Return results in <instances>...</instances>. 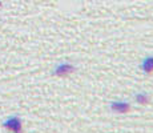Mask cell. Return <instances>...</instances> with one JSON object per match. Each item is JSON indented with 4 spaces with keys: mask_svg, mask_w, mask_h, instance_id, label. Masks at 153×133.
I'll list each match as a JSON object with an SVG mask.
<instances>
[{
    "mask_svg": "<svg viewBox=\"0 0 153 133\" xmlns=\"http://www.w3.org/2000/svg\"><path fill=\"white\" fill-rule=\"evenodd\" d=\"M4 126L12 133H22L23 132L22 121H20V119H17V117H11V119H8L4 123Z\"/></svg>",
    "mask_w": 153,
    "mask_h": 133,
    "instance_id": "obj_2",
    "label": "cell"
},
{
    "mask_svg": "<svg viewBox=\"0 0 153 133\" xmlns=\"http://www.w3.org/2000/svg\"><path fill=\"white\" fill-rule=\"evenodd\" d=\"M134 100H136V103H137V104H140V105H146L149 101H151L149 96L146 93H144V92L137 93L136 96H134Z\"/></svg>",
    "mask_w": 153,
    "mask_h": 133,
    "instance_id": "obj_5",
    "label": "cell"
},
{
    "mask_svg": "<svg viewBox=\"0 0 153 133\" xmlns=\"http://www.w3.org/2000/svg\"><path fill=\"white\" fill-rule=\"evenodd\" d=\"M0 4H1V3H0Z\"/></svg>",
    "mask_w": 153,
    "mask_h": 133,
    "instance_id": "obj_6",
    "label": "cell"
},
{
    "mask_svg": "<svg viewBox=\"0 0 153 133\" xmlns=\"http://www.w3.org/2000/svg\"><path fill=\"white\" fill-rule=\"evenodd\" d=\"M141 69L145 73H153V56H146L141 63Z\"/></svg>",
    "mask_w": 153,
    "mask_h": 133,
    "instance_id": "obj_4",
    "label": "cell"
},
{
    "mask_svg": "<svg viewBox=\"0 0 153 133\" xmlns=\"http://www.w3.org/2000/svg\"><path fill=\"white\" fill-rule=\"evenodd\" d=\"M109 108L114 113H129L132 106L129 103H125V101H113V103H111Z\"/></svg>",
    "mask_w": 153,
    "mask_h": 133,
    "instance_id": "obj_3",
    "label": "cell"
},
{
    "mask_svg": "<svg viewBox=\"0 0 153 133\" xmlns=\"http://www.w3.org/2000/svg\"><path fill=\"white\" fill-rule=\"evenodd\" d=\"M73 72H75V67L68 63L60 64V65H57L55 69V75L57 76V77H68Z\"/></svg>",
    "mask_w": 153,
    "mask_h": 133,
    "instance_id": "obj_1",
    "label": "cell"
}]
</instances>
